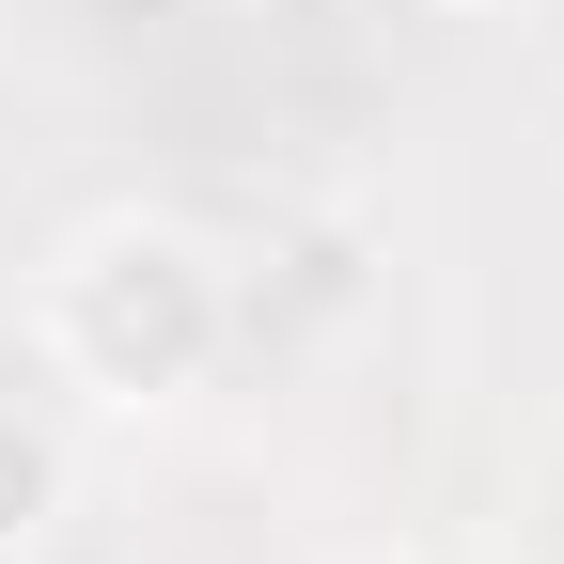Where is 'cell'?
Returning a JSON list of instances; mask_svg holds the SVG:
<instances>
[{
	"instance_id": "cell-1",
	"label": "cell",
	"mask_w": 564,
	"mask_h": 564,
	"mask_svg": "<svg viewBox=\"0 0 564 564\" xmlns=\"http://www.w3.org/2000/svg\"><path fill=\"white\" fill-rule=\"evenodd\" d=\"M63 345H79L95 377H188L204 361V282H188V251L173 236H110L79 282H63Z\"/></svg>"
}]
</instances>
